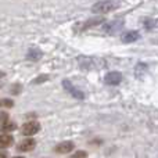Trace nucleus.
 I'll use <instances>...</instances> for the list:
<instances>
[{"label": "nucleus", "instance_id": "9b49d317", "mask_svg": "<svg viewBox=\"0 0 158 158\" xmlns=\"http://www.w3.org/2000/svg\"><path fill=\"white\" fill-rule=\"evenodd\" d=\"M144 27L147 29H153V28H158V19H146Z\"/></svg>", "mask_w": 158, "mask_h": 158}, {"label": "nucleus", "instance_id": "0eeeda50", "mask_svg": "<svg viewBox=\"0 0 158 158\" xmlns=\"http://www.w3.org/2000/svg\"><path fill=\"white\" fill-rule=\"evenodd\" d=\"M139 38H140L139 32H136V31H129V32H123L121 39H122L123 43H132V42L137 40Z\"/></svg>", "mask_w": 158, "mask_h": 158}, {"label": "nucleus", "instance_id": "f8f14e48", "mask_svg": "<svg viewBox=\"0 0 158 158\" xmlns=\"http://www.w3.org/2000/svg\"><path fill=\"white\" fill-rule=\"evenodd\" d=\"M28 57H29L31 60H38V58L42 57V53L39 52V50H29V53H28Z\"/></svg>", "mask_w": 158, "mask_h": 158}, {"label": "nucleus", "instance_id": "a211bd4d", "mask_svg": "<svg viewBox=\"0 0 158 158\" xmlns=\"http://www.w3.org/2000/svg\"><path fill=\"white\" fill-rule=\"evenodd\" d=\"M0 158H7V153H4V151H0Z\"/></svg>", "mask_w": 158, "mask_h": 158}, {"label": "nucleus", "instance_id": "423d86ee", "mask_svg": "<svg viewBox=\"0 0 158 158\" xmlns=\"http://www.w3.org/2000/svg\"><path fill=\"white\" fill-rule=\"evenodd\" d=\"M74 150V143L72 142H63V143H58L56 146L54 151L57 154H68Z\"/></svg>", "mask_w": 158, "mask_h": 158}, {"label": "nucleus", "instance_id": "2eb2a0df", "mask_svg": "<svg viewBox=\"0 0 158 158\" xmlns=\"http://www.w3.org/2000/svg\"><path fill=\"white\" fill-rule=\"evenodd\" d=\"M87 157V153H86V151H77V153H75L74 154V156H72L71 158H86Z\"/></svg>", "mask_w": 158, "mask_h": 158}, {"label": "nucleus", "instance_id": "f03ea898", "mask_svg": "<svg viewBox=\"0 0 158 158\" xmlns=\"http://www.w3.org/2000/svg\"><path fill=\"white\" fill-rule=\"evenodd\" d=\"M39 131H40V123H39L38 121H29V122L24 123L21 128L22 135H25V136H33V135H36Z\"/></svg>", "mask_w": 158, "mask_h": 158}, {"label": "nucleus", "instance_id": "1a4fd4ad", "mask_svg": "<svg viewBox=\"0 0 158 158\" xmlns=\"http://www.w3.org/2000/svg\"><path fill=\"white\" fill-rule=\"evenodd\" d=\"M15 129H17V123L11 122V121H7V122L0 125V132H13Z\"/></svg>", "mask_w": 158, "mask_h": 158}, {"label": "nucleus", "instance_id": "20e7f679", "mask_svg": "<svg viewBox=\"0 0 158 158\" xmlns=\"http://www.w3.org/2000/svg\"><path fill=\"white\" fill-rule=\"evenodd\" d=\"M122 81V74L118 71H112V72H108L106 75V83L107 85H111V86H115V85L121 83Z\"/></svg>", "mask_w": 158, "mask_h": 158}, {"label": "nucleus", "instance_id": "4468645a", "mask_svg": "<svg viewBox=\"0 0 158 158\" xmlns=\"http://www.w3.org/2000/svg\"><path fill=\"white\" fill-rule=\"evenodd\" d=\"M104 19L103 18H97V19H89V22L87 24H85L83 25V28H87V27H90V25H97V24H100V22H103Z\"/></svg>", "mask_w": 158, "mask_h": 158}, {"label": "nucleus", "instance_id": "39448f33", "mask_svg": "<svg viewBox=\"0 0 158 158\" xmlns=\"http://www.w3.org/2000/svg\"><path fill=\"white\" fill-rule=\"evenodd\" d=\"M36 147V140L33 139H27V140H22L18 146H17V150L22 151V153H27V151H31Z\"/></svg>", "mask_w": 158, "mask_h": 158}, {"label": "nucleus", "instance_id": "9d476101", "mask_svg": "<svg viewBox=\"0 0 158 158\" xmlns=\"http://www.w3.org/2000/svg\"><path fill=\"white\" fill-rule=\"evenodd\" d=\"M123 25V22H118V21H111V22H108V24L106 25V28L104 29L107 31V32H114V31H117V29H119Z\"/></svg>", "mask_w": 158, "mask_h": 158}, {"label": "nucleus", "instance_id": "6e6552de", "mask_svg": "<svg viewBox=\"0 0 158 158\" xmlns=\"http://www.w3.org/2000/svg\"><path fill=\"white\" fill-rule=\"evenodd\" d=\"M14 143V137L11 135H0V148H7Z\"/></svg>", "mask_w": 158, "mask_h": 158}, {"label": "nucleus", "instance_id": "dca6fc26", "mask_svg": "<svg viewBox=\"0 0 158 158\" xmlns=\"http://www.w3.org/2000/svg\"><path fill=\"white\" fill-rule=\"evenodd\" d=\"M7 121H8V114L6 111H2L0 112V122L4 123V122H7Z\"/></svg>", "mask_w": 158, "mask_h": 158}, {"label": "nucleus", "instance_id": "6ab92c4d", "mask_svg": "<svg viewBox=\"0 0 158 158\" xmlns=\"http://www.w3.org/2000/svg\"><path fill=\"white\" fill-rule=\"evenodd\" d=\"M14 158H24V157H14Z\"/></svg>", "mask_w": 158, "mask_h": 158}, {"label": "nucleus", "instance_id": "ddd939ff", "mask_svg": "<svg viewBox=\"0 0 158 158\" xmlns=\"http://www.w3.org/2000/svg\"><path fill=\"white\" fill-rule=\"evenodd\" d=\"M14 106V101L10 100V98H3L0 100V107H6V108H11Z\"/></svg>", "mask_w": 158, "mask_h": 158}, {"label": "nucleus", "instance_id": "f3484780", "mask_svg": "<svg viewBox=\"0 0 158 158\" xmlns=\"http://www.w3.org/2000/svg\"><path fill=\"white\" fill-rule=\"evenodd\" d=\"M47 77H44V78H38V79H35L33 81V83H40V82H43V81H46Z\"/></svg>", "mask_w": 158, "mask_h": 158}, {"label": "nucleus", "instance_id": "f257e3e1", "mask_svg": "<svg viewBox=\"0 0 158 158\" xmlns=\"http://www.w3.org/2000/svg\"><path fill=\"white\" fill-rule=\"evenodd\" d=\"M119 6H121L119 2H111V0H108V2H98V3H96V4L92 7V10H93V13L106 14V13H110V11L115 10V8H118Z\"/></svg>", "mask_w": 158, "mask_h": 158}, {"label": "nucleus", "instance_id": "7ed1b4c3", "mask_svg": "<svg viewBox=\"0 0 158 158\" xmlns=\"http://www.w3.org/2000/svg\"><path fill=\"white\" fill-rule=\"evenodd\" d=\"M63 86H64V89H65L67 92L69 93V94L74 96V98H78V100H83V98H85L83 92L78 90L77 87H75L69 81H67V79H65V81H63Z\"/></svg>", "mask_w": 158, "mask_h": 158}]
</instances>
